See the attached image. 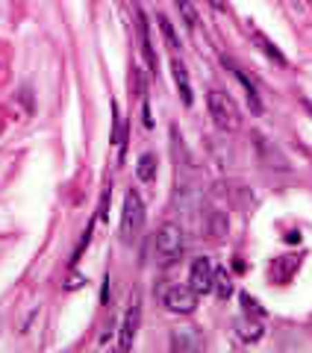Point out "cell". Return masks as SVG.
Returning a JSON list of instances; mask_svg holds the SVG:
<instances>
[{"label":"cell","instance_id":"5bb4252c","mask_svg":"<svg viewBox=\"0 0 312 353\" xmlns=\"http://www.w3.org/2000/svg\"><path fill=\"white\" fill-rule=\"evenodd\" d=\"M139 39H142V53L144 59H148V65L156 71V53H153V44H150V32H148V18H144L139 12Z\"/></svg>","mask_w":312,"mask_h":353},{"label":"cell","instance_id":"7c38bea8","mask_svg":"<svg viewBox=\"0 0 312 353\" xmlns=\"http://www.w3.org/2000/svg\"><path fill=\"white\" fill-rule=\"evenodd\" d=\"M300 268V259H292V256H280L274 265H271V277L277 283H289L292 280V274Z\"/></svg>","mask_w":312,"mask_h":353},{"label":"cell","instance_id":"5b68a950","mask_svg":"<svg viewBox=\"0 0 312 353\" xmlns=\"http://www.w3.org/2000/svg\"><path fill=\"white\" fill-rule=\"evenodd\" d=\"M139 324H142V297L136 294L130 301V306H127V312H124V321H121V341H118V347L121 350H130L133 347V341H136V336H139Z\"/></svg>","mask_w":312,"mask_h":353},{"label":"cell","instance_id":"ba28073f","mask_svg":"<svg viewBox=\"0 0 312 353\" xmlns=\"http://www.w3.org/2000/svg\"><path fill=\"white\" fill-rule=\"evenodd\" d=\"M236 336L244 341V345H256V341L265 336V327H262V321L256 315L251 318L248 312H244V318H239V321H236Z\"/></svg>","mask_w":312,"mask_h":353},{"label":"cell","instance_id":"8992f818","mask_svg":"<svg viewBox=\"0 0 312 353\" xmlns=\"http://www.w3.org/2000/svg\"><path fill=\"white\" fill-rule=\"evenodd\" d=\"M213 280H215V265L206 256H197L192 262V268H188V285L197 294H206V292H213Z\"/></svg>","mask_w":312,"mask_h":353},{"label":"cell","instance_id":"9c48e42d","mask_svg":"<svg viewBox=\"0 0 312 353\" xmlns=\"http://www.w3.org/2000/svg\"><path fill=\"white\" fill-rule=\"evenodd\" d=\"M171 71H174V83H177V92H180V101L183 106H192L195 103V94H192V80H188V71L180 59H171Z\"/></svg>","mask_w":312,"mask_h":353},{"label":"cell","instance_id":"7a4b0ae2","mask_svg":"<svg viewBox=\"0 0 312 353\" xmlns=\"http://www.w3.org/2000/svg\"><path fill=\"white\" fill-rule=\"evenodd\" d=\"M206 109H209V118H213V124H215L218 130L236 132V130L242 127V115H239L236 101H233L230 94L218 92V88H213V92L206 94Z\"/></svg>","mask_w":312,"mask_h":353},{"label":"cell","instance_id":"ffe728a7","mask_svg":"<svg viewBox=\"0 0 312 353\" xmlns=\"http://www.w3.org/2000/svg\"><path fill=\"white\" fill-rule=\"evenodd\" d=\"M86 283V277H80V274H71V277H68V283H65V289H80V285Z\"/></svg>","mask_w":312,"mask_h":353},{"label":"cell","instance_id":"30bf717a","mask_svg":"<svg viewBox=\"0 0 312 353\" xmlns=\"http://www.w3.org/2000/svg\"><path fill=\"white\" fill-rule=\"evenodd\" d=\"M221 62H224L227 65V68L233 71V74H236V80L244 85V92H248V101H251V109H253V112H262V103H260V94H256V83L251 80V77L248 74H244V68H242V65H236V62H233V59H221Z\"/></svg>","mask_w":312,"mask_h":353},{"label":"cell","instance_id":"4fadbf2b","mask_svg":"<svg viewBox=\"0 0 312 353\" xmlns=\"http://www.w3.org/2000/svg\"><path fill=\"white\" fill-rule=\"evenodd\" d=\"M156 165H159V162H156V157H153L150 150L142 153L139 162H136V176H139L142 183H153L156 180Z\"/></svg>","mask_w":312,"mask_h":353},{"label":"cell","instance_id":"277c9868","mask_svg":"<svg viewBox=\"0 0 312 353\" xmlns=\"http://www.w3.org/2000/svg\"><path fill=\"white\" fill-rule=\"evenodd\" d=\"M197 292L192 285H171V289L162 292V306L174 315H192L197 309Z\"/></svg>","mask_w":312,"mask_h":353},{"label":"cell","instance_id":"d6986e66","mask_svg":"<svg viewBox=\"0 0 312 353\" xmlns=\"http://www.w3.org/2000/svg\"><path fill=\"white\" fill-rule=\"evenodd\" d=\"M239 301H242V306H244V312H248V315H256V318H262V309H260V303H256L251 294H242Z\"/></svg>","mask_w":312,"mask_h":353},{"label":"cell","instance_id":"6da1fadb","mask_svg":"<svg viewBox=\"0 0 312 353\" xmlns=\"http://www.w3.org/2000/svg\"><path fill=\"white\" fill-rule=\"evenodd\" d=\"M183 250H186V233H183L180 224L168 221V224H162L159 230H156V236H153V253H156V262H159V265L168 268V265L180 262Z\"/></svg>","mask_w":312,"mask_h":353},{"label":"cell","instance_id":"ac0fdd59","mask_svg":"<svg viewBox=\"0 0 312 353\" xmlns=\"http://www.w3.org/2000/svg\"><path fill=\"white\" fill-rule=\"evenodd\" d=\"M159 30H162V36H165V41H168V48H171V50H177V48H180V41H177V36H174V27H171V21L165 18V15H159Z\"/></svg>","mask_w":312,"mask_h":353},{"label":"cell","instance_id":"9a60e30c","mask_svg":"<svg viewBox=\"0 0 312 353\" xmlns=\"http://www.w3.org/2000/svg\"><path fill=\"white\" fill-rule=\"evenodd\" d=\"M174 3H177V12H180L183 24H186L188 30H195V27L200 24V18H197V9H195V3H192V0H174Z\"/></svg>","mask_w":312,"mask_h":353},{"label":"cell","instance_id":"2e32d148","mask_svg":"<svg viewBox=\"0 0 312 353\" xmlns=\"http://www.w3.org/2000/svg\"><path fill=\"white\" fill-rule=\"evenodd\" d=\"M213 292L221 297V301H227V297L233 294V280L230 274L224 268H215V280H213Z\"/></svg>","mask_w":312,"mask_h":353},{"label":"cell","instance_id":"52a82bcc","mask_svg":"<svg viewBox=\"0 0 312 353\" xmlns=\"http://www.w3.org/2000/svg\"><path fill=\"white\" fill-rule=\"evenodd\" d=\"M206 341L200 336L197 327H177L171 330V350H204Z\"/></svg>","mask_w":312,"mask_h":353},{"label":"cell","instance_id":"3957f363","mask_svg":"<svg viewBox=\"0 0 312 353\" xmlns=\"http://www.w3.org/2000/svg\"><path fill=\"white\" fill-rule=\"evenodd\" d=\"M142 227H144V203H142L139 192L130 189L124 194V209H121V239L130 245V241L142 233Z\"/></svg>","mask_w":312,"mask_h":353},{"label":"cell","instance_id":"44dd1931","mask_svg":"<svg viewBox=\"0 0 312 353\" xmlns=\"http://www.w3.org/2000/svg\"><path fill=\"white\" fill-rule=\"evenodd\" d=\"M209 6H213L215 12H224V9H227V6H224V0H209Z\"/></svg>","mask_w":312,"mask_h":353},{"label":"cell","instance_id":"e0dca14e","mask_svg":"<svg viewBox=\"0 0 312 353\" xmlns=\"http://www.w3.org/2000/svg\"><path fill=\"white\" fill-rule=\"evenodd\" d=\"M113 112H115V132H113V141L118 148V157H124V145H127V136H124V115H121V106L113 103Z\"/></svg>","mask_w":312,"mask_h":353},{"label":"cell","instance_id":"8fae6325","mask_svg":"<svg viewBox=\"0 0 312 353\" xmlns=\"http://www.w3.org/2000/svg\"><path fill=\"white\" fill-rule=\"evenodd\" d=\"M251 39H253L256 44H260V50H262L269 59H274L277 65H280V68H286V65H289V59H286L283 53H280V48H277V44H274L269 36H265V32H260L256 27H251Z\"/></svg>","mask_w":312,"mask_h":353}]
</instances>
